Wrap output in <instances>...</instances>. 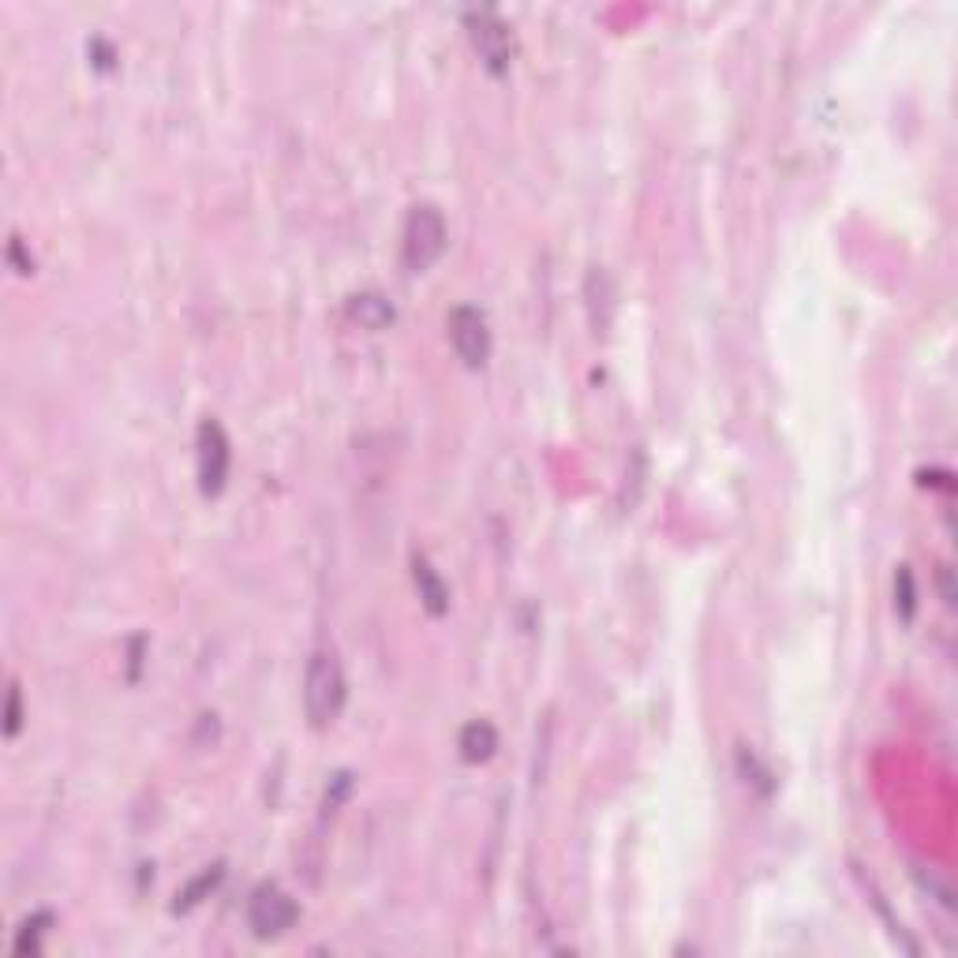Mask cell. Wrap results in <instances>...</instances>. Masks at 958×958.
I'll return each instance as SVG.
<instances>
[{
	"label": "cell",
	"mask_w": 958,
	"mask_h": 958,
	"mask_svg": "<svg viewBox=\"0 0 958 958\" xmlns=\"http://www.w3.org/2000/svg\"><path fill=\"white\" fill-rule=\"evenodd\" d=\"M296 921H300V906L277 883H259L251 891V899H247V929L259 936V940H277Z\"/></svg>",
	"instance_id": "obj_5"
},
{
	"label": "cell",
	"mask_w": 958,
	"mask_h": 958,
	"mask_svg": "<svg viewBox=\"0 0 958 958\" xmlns=\"http://www.w3.org/2000/svg\"><path fill=\"white\" fill-rule=\"evenodd\" d=\"M895 606H899L902 622H913V611H918V584H913L910 565H899V573H895Z\"/></svg>",
	"instance_id": "obj_11"
},
{
	"label": "cell",
	"mask_w": 958,
	"mask_h": 958,
	"mask_svg": "<svg viewBox=\"0 0 958 958\" xmlns=\"http://www.w3.org/2000/svg\"><path fill=\"white\" fill-rule=\"evenodd\" d=\"M221 877H225V869H221V865H214V869H206L203 877H195V880L188 883V891L180 895L177 910H191V906H199V902H203V895H210L214 888H218V883H221Z\"/></svg>",
	"instance_id": "obj_12"
},
{
	"label": "cell",
	"mask_w": 958,
	"mask_h": 958,
	"mask_svg": "<svg viewBox=\"0 0 958 958\" xmlns=\"http://www.w3.org/2000/svg\"><path fill=\"white\" fill-rule=\"evenodd\" d=\"M465 27H468V38L476 46V53L483 60V68L491 76H506L510 65H513V30L510 23L502 19L494 8H480V12H468L465 16Z\"/></svg>",
	"instance_id": "obj_4"
},
{
	"label": "cell",
	"mask_w": 958,
	"mask_h": 958,
	"mask_svg": "<svg viewBox=\"0 0 958 958\" xmlns=\"http://www.w3.org/2000/svg\"><path fill=\"white\" fill-rule=\"evenodd\" d=\"M8 259H12V266H16L19 274H30V270H34V263L23 259V240H19V236H12V247H8Z\"/></svg>",
	"instance_id": "obj_15"
},
{
	"label": "cell",
	"mask_w": 958,
	"mask_h": 958,
	"mask_svg": "<svg viewBox=\"0 0 958 958\" xmlns=\"http://www.w3.org/2000/svg\"><path fill=\"white\" fill-rule=\"evenodd\" d=\"M345 700H348V682H345L342 659H337L334 648H315L312 659H307V674H304L307 723L315 730L334 727L345 712Z\"/></svg>",
	"instance_id": "obj_1"
},
{
	"label": "cell",
	"mask_w": 958,
	"mask_h": 958,
	"mask_svg": "<svg viewBox=\"0 0 958 958\" xmlns=\"http://www.w3.org/2000/svg\"><path fill=\"white\" fill-rule=\"evenodd\" d=\"M589 312H592L595 334H606L611 315H614V282L603 266H592V274H589Z\"/></svg>",
	"instance_id": "obj_10"
},
{
	"label": "cell",
	"mask_w": 958,
	"mask_h": 958,
	"mask_svg": "<svg viewBox=\"0 0 958 958\" xmlns=\"http://www.w3.org/2000/svg\"><path fill=\"white\" fill-rule=\"evenodd\" d=\"M233 468V442L218 419H203L195 431V472H199V491L206 498H218L229 483Z\"/></svg>",
	"instance_id": "obj_3"
},
{
	"label": "cell",
	"mask_w": 958,
	"mask_h": 958,
	"mask_svg": "<svg viewBox=\"0 0 958 958\" xmlns=\"http://www.w3.org/2000/svg\"><path fill=\"white\" fill-rule=\"evenodd\" d=\"M348 318H353L356 326L371 329V334H383V329L394 326L397 312H394V304H389L383 293L367 288V293L348 296Z\"/></svg>",
	"instance_id": "obj_8"
},
{
	"label": "cell",
	"mask_w": 958,
	"mask_h": 958,
	"mask_svg": "<svg viewBox=\"0 0 958 958\" xmlns=\"http://www.w3.org/2000/svg\"><path fill=\"white\" fill-rule=\"evenodd\" d=\"M450 345L457 359L472 371H480L483 364L491 359V326H487V315L472 304H461L450 312Z\"/></svg>",
	"instance_id": "obj_6"
},
{
	"label": "cell",
	"mask_w": 958,
	"mask_h": 958,
	"mask_svg": "<svg viewBox=\"0 0 958 958\" xmlns=\"http://www.w3.org/2000/svg\"><path fill=\"white\" fill-rule=\"evenodd\" d=\"M450 233H446V218H442L438 206L419 203L412 206L408 221H405V244H401V255H405V270L408 274H427L442 255H446Z\"/></svg>",
	"instance_id": "obj_2"
},
{
	"label": "cell",
	"mask_w": 958,
	"mask_h": 958,
	"mask_svg": "<svg viewBox=\"0 0 958 958\" xmlns=\"http://www.w3.org/2000/svg\"><path fill=\"white\" fill-rule=\"evenodd\" d=\"M49 925H53V913H34V918H27L23 925H19V936H16L12 947L19 955L38 951V940H41V932H46Z\"/></svg>",
	"instance_id": "obj_13"
},
{
	"label": "cell",
	"mask_w": 958,
	"mask_h": 958,
	"mask_svg": "<svg viewBox=\"0 0 958 958\" xmlns=\"http://www.w3.org/2000/svg\"><path fill=\"white\" fill-rule=\"evenodd\" d=\"M457 749L468 764H487V760L498 753V730H494L487 719H472V723L461 730Z\"/></svg>",
	"instance_id": "obj_9"
},
{
	"label": "cell",
	"mask_w": 958,
	"mask_h": 958,
	"mask_svg": "<svg viewBox=\"0 0 958 958\" xmlns=\"http://www.w3.org/2000/svg\"><path fill=\"white\" fill-rule=\"evenodd\" d=\"M412 581H416V592H419V603L431 618H442L450 611V589L446 581L438 576V570L431 565L424 554H412Z\"/></svg>",
	"instance_id": "obj_7"
},
{
	"label": "cell",
	"mask_w": 958,
	"mask_h": 958,
	"mask_svg": "<svg viewBox=\"0 0 958 958\" xmlns=\"http://www.w3.org/2000/svg\"><path fill=\"white\" fill-rule=\"evenodd\" d=\"M19 727H23V693H19V685L12 682V689H8V712H4V734L16 738Z\"/></svg>",
	"instance_id": "obj_14"
}]
</instances>
